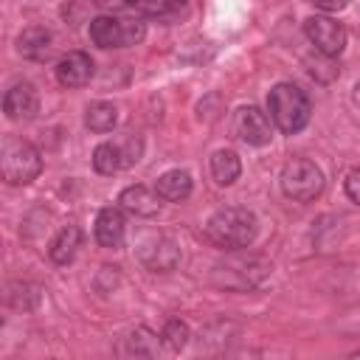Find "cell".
<instances>
[{
  "label": "cell",
  "mask_w": 360,
  "mask_h": 360,
  "mask_svg": "<svg viewBox=\"0 0 360 360\" xmlns=\"http://www.w3.org/2000/svg\"><path fill=\"white\" fill-rule=\"evenodd\" d=\"M259 222L253 217V211L239 208V205H228L211 214V219L205 222V233L217 248L225 250H242L256 239Z\"/></svg>",
  "instance_id": "6da1fadb"
},
{
  "label": "cell",
  "mask_w": 360,
  "mask_h": 360,
  "mask_svg": "<svg viewBox=\"0 0 360 360\" xmlns=\"http://www.w3.org/2000/svg\"><path fill=\"white\" fill-rule=\"evenodd\" d=\"M267 110L284 135H295L309 124V98L298 84L278 82L267 96Z\"/></svg>",
  "instance_id": "7a4b0ae2"
},
{
  "label": "cell",
  "mask_w": 360,
  "mask_h": 360,
  "mask_svg": "<svg viewBox=\"0 0 360 360\" xmlns=\"http://www.w3.org/2000/svg\"><path fill=\"white\" fill-rule=\"evenodd\" d=\"M42 172L39 152L22 138H6L0 149V174L8 186H25Z\"/></svg>",
  "instance_id": "3957f363"
},
{
  "label": "cell",
  "mask_w": 360,
  "mask_h": 360,
  "mask_svg": "<svg viewBox=\"0 0 360 360\" xmlns=\"http://www.w3.org/2000/svg\"><path fill=\"white\" fill-rule=\"evenodd\" d=\"M281 188L295 202H312L323 191V172L307 158H292L281 172Z\"/></svg>",
  "instance_id": "277c9868"
},
{
  "label": "cell",
  "mask_w": 360,
  "mask_h": 360,
  "mask_svg": "<svg viewBox=\"0 0 360 360\" xmlns=\"http://www.w3.org/2000/svg\"><path fill=\"white\" fill-rule=\"evenodd\" d=\"M143 34H146V28L138 20H118L110 14L90 20V39L98 48H127V45L141 42Z\"/></svg>",
  "instance_id": "5b68a950"
},
{
  "label": "cell",
  "mask_w": 360,
  "mask_h": 360,
  "mask_svg": "<svg viewBox=\"0 0 360 360\" xmlns=\"http://www.w3.org/2000/svg\"><path fill=\"white\" fill-rule=\"evenodd\" d=\"M267 262L262 259H253V256H236V259H228L225 264H217L214 270V281L219 287H231V290H248V287H256L264 276H267Z\"/></svg>",
  "instance_id": "8992f818"
},
{
  "label": "cell",
  "mask_w": 360,
  "mask_h": 360,
  "mask_svg": "<svg viewBox=\"0 0 360 360\" xmlns=\"http://www.w3.org/2000/svg\"><path fill=\"white\" fill-rule=\"evenodd\" d=\"M304 34L323 56H338L346 48V28L332 17H309L304 22Z\"/></svg>",
  "instance_id": "52a82bcc"
},
{
  "label": "cell",
  "mask_w": 360,
  "mask_h": 360,
  "mask_svg": "<svg viewBox=\"0 0 360 360\" xmlns=\"http://www.w3.org/2000/svg\"><path fill=\"white\" fill-rule=\"evenodd\" d=\"M233 129H236V135H239L248 146H264V143H270V138H273L270 121H267V115H264L259 107H242V110H236Z\"/></svg>",
  "instance_id": "ba28073f"
},
{
  "label": "cell",
  "mask_w": 360,
  "mask_h": 360,
  "mask_svg": "<svg viewBox=\"0 0 360 360\" xmlns=\"http://www.w3.org/2000/svg\"><path fill=\"white\" fill-rule=\"evenodd\" d=\"M39 110V96L37 90L28 84V82H20L14 87L6 90L3 96V112L11 118V121H28L34 118Z\"/></svg>",
  "instance_id": "9c48e42d"
},
{
  "label": "cell",
  "mask_w": 360,
  "mask_h": 360,
  "mask_svg": "<svg viewBox=\"0 0 360 360\" xmlns=\"http://www.w3.org/2000/svg\"><path fill=\"white\" fill-rule=\"evenodd\" d=\"M138 256H141V262H143L149 270H155V273H169V270H174L177 262H180L177 245H174L172 239H166V236H155L152 242L141 245Z\"/></svg>",
  "instance_id": "30bf717a"
},
{
  "label": "cell",
  "mask_w": 360,
  "mask_h": 360,
  "mask_svg": "<svg viewBox=\"0 0 360 360\" xmlns=\"http://www.w3.org/2000/svg\"><path fill=\"white\" fill-rule=\"evenodd\" d=\"M93 76V59L82 51H70L56 62V82L62 87H82Z\"/></svg>",
  "instance_id": "8fae6325"
},
{
  "label": "cell",
  "mask_w": 360,
  "mask_h": 360,
  "mask_svg": "<svg viewBox=\"0 0 360 360\" xmlns=\"http://www.w3.org/2000/svg\"><path fill=\"white\" fill-rule=\"evenodd\" d=\"M118 205L135 217H155L160 211V194L149 186H127L118 194Z\"/></svg>",
  "instance_id": "7c38bea8"
},
{
  "label": "cell",
  "mask_w": 360,
  "mask_h": 360,
  "mask_svg": "<svg viewBox=\"0 0 360 360\" xmlns=\"http://www.w3.org/2000/svg\"><path fill=\"white\" fill-rule=\"evenodd\" d=\"M17 51L25 56V59H34V62H42L53 53V34L48 28H25L20 37H17Z\"/></svg>",
  "instance_id": "4fadbf2b"
},
{
  "label": "cell",
  "mask_w": 360,
  "mask_h": 360,
  "mask_svg": "<svg viewBox=\"0 0 360 360\" xmlns=\"http://www.w3.org/2000/svg\"><path fill=\"white\" fill-rule=\"evenodd\" d=\"M96 242L101 248H118L124 242V214L121 208H101L96 217Z\"/></svg>",
  "instance_id": "5bb4252c"
},
{
  "label": "cell",
  "mask_w": 360,
  "mask_h": 360,
  "mask_svg": "<svg viewBox=\"0 0 360 360\" xmlns=\"http://www.w3.org/2000/svg\"><path fill=\"white\" fill-rule=\"evenodd\" d=\"M155 191L166 202H180V200H186L191 194V174L183 172V169H172V172H166V174L158 177Z\"/></svg>",
  "instance_id": "9a60e30c"
},
{
  "label": "cell",
  "mask_w": 360,
  "mask_h": 360,
  "mask_svg": "<svg viewBox=\"0 0 360 360\" xmlns=\"http://www.w3.org/2000/svg\"><path fill=\"white\" fill-rule=\"evenodd\" d=\"M79 245H82V231H79V225H65V228L53 236V242H51V248H48V256H51L53 264H68V262H73Z\"/></svg>",
  "instance_id": "2e32d148"
},
{
  "label": "cell",
  "mask_w": 360,
  "mask_h": 360,
  "mask_svg": "<svg viewBox=\"0 0 360 360\" xmlns=\"http://www.w3.org/2000/svg\"><path fill=\"white\" fill-rule=\"evenodd\" d=\"M239 172H242V163H239L236 152H231V149H217V152L211 155V174H214V180H217L219 186H231V183L239 177Z\"/></svg>",
  "instance_id": "e0dca14e"
},
{
  "label": "cell",
  "mask_w": 360,
  "mask_h": 360,
  "mask_svg": "<svg viewBox=\"0 0 360 360\" xmlns=\"http://www.w3.org/2000/svg\"><path fill=\"white\" fill-rule=\"evenodd\" d=\"M115 121H118V110L110 101H93L84 112V124L93 132H110L115 127Z\"/></svg>",
  "instance_id": "ac0fdd59"
},
{
  "label": "cell",
  "mask_w": 360,
  "mask_h": 360,
  "mask_svg": "<svg viewBox=\"0 0 360 360\" xmlns=\"http://www.w3.org/2000/svg\"><path fill=\"white\" fill-rule=\"evenodd\" d=\"M127 343V354H135V357H155L160 352V338L143 326H138L135 332H129V338H124Z\"/></svg>",
  "instance_id": "d6986e66"
},
{
  "label": "cell",
  "mask_w": 360,
  "mask_h": 360,
  "mask_svg": "<svg viewBox=\"0 0 360 360\" xmlns=\"http://www.w3.org/2000/svg\"><path fill=\"white\" fill-rule=\"evenodd\" d=\"M6 301L14 307V309H34L39 304V287L31 284V281H11L8 290H6Z\"/></svg>",
  "instance_id": "ffe728a7"
},
{
  "label": "cell",
  "mask_w": 360,
  "mask_h": 360,
  "mask_svg": "<svg viewBox=\"0 0 360 360\" xmlns=\"http://www.w3.org/2000/svg\"><path fill=\"white\" fill-rule=\"evenodd\" d=\"M121 166H124V160H121V149L115 143H98L93 149V169L98 174H115Z\"/></svg>",
  "instance_id": "44dd1931"
},
{
  "label": "cell",
  "mask_w": 360,
  "mask_h": 360,
  "mask_svg": "<svg viewBox=\"0 0 360 360\" xmlns=\"http://www.w3.org/2000/svg\"><path fill=\"white\" fill-rule=\"evenodd\" d=\"M188 326L180 321V318H169L166 321V326H163V332H160V340L169 346V349H174V352H180L186 343H188Z\"/></svg>",
  "instance_id": "7402d4cb"
},
{
  "label": "cell",
  "mask_w": 360,
  "mask_h": 360,
  "mask_svg": "<svg viewBox=\"0 0 360 360\" xmlns=\"http://www.w3.org/2000/svg\"><path fill=\"white\" fill-rule=\"evenodd\" d=\"M174 6H177L174 0H129V8H135L138 14H149V17H160L172 11Z\"/></svg>",
  "instance_id": "603a6c76"
},
{
  "label": "cell",
  "mask_w": 360,
  "mask_h": 360,
  "mask_svg": "<svg viewBox=\"0 0 360 360\" xmlns=\"http://www.w3.org/2000/svg\"><path fill=\"white\" fill-rule=\"evenodd\" d=\"M343 186H346L349 200L360 205V169H352V172L346 174V183H343Z\"/></svg>",
  "instance_id": "cb8c5ba5"
},
{
  "label": "cell",
  "mask_w": 360,
  "mask_h": 360,
  "mask_svg": "<svg viewBox=\"0 0 360 360\" xmlns=\"http://www.w3.org/2000/svg\"><path fill=\"white\" fill-rule=\"evenodd\" d=\"M312 6L321 11H340L346 6V0H312Z\"/></svg>",
  "instance_id": "d4e9b609"
},
{
  "label": "cell",
  "mask_w": 360,
  "mask_h": 360,
  "mask_svg": "<svg viewBox=\"0 0 360 360\" xmlns=\"http://www.w3.org/2000/svg\"><path fill=\"white\" fill-rule=\"evenodd\" d=\"M98 6H104V8H112V11H118V8H129V0H98Z\"/></svg>",
  "instance_id": "484cf974"
},
{
  "label": "cell",
  "mask_w": 360,
  "mask_h": 360,
  "mask_svg": "<svg viewBox=\"0 0 360 360\" xmlns=\"http://www.w3.org/2000/svg\"><path fill=\"white\" fill-rule=\"evenodd\" d=\"M354 354H357V357H360V352H354Z\"/></svg>",
  "instance_id": "4316f807"
},
{
  "label": "cell",
  "mask_w": 360,
  "mask_h": 360,
  "mask_svg": "<svg viewBox=\"0 0 360 360\" xmlns=\"http://www.w3.org/2000/svg\"><path fill=\"white\" fill-rule=\"evenodd\" d=\"M174 3H180V0H174Z\"/></svg>",
  "instance_id": "83f0119b"
}]
</instances>
